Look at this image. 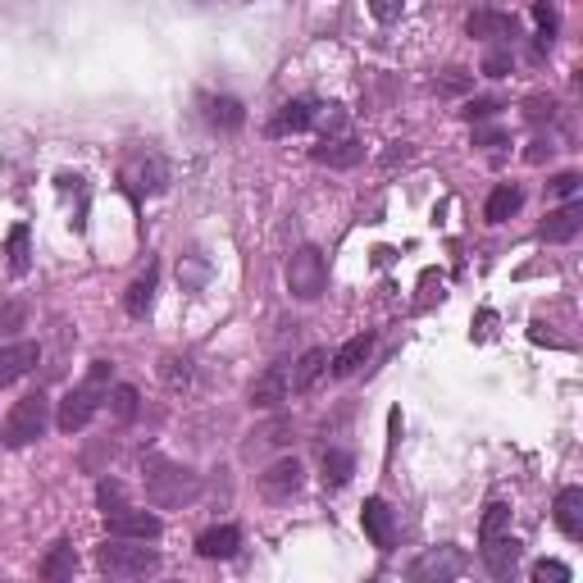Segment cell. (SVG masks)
Returning <instances> with one entry per match:
<instances>
[{
  "instance_id": "obj_42",
  "label": "cell",
  "mask_w": 583,
  "mask_h": 583,
  "mask_svg": "<svg viewBox=\"0 0 583 583\" xmlns=\"http://www.w3.org/2000/svg\"><path fill=\"white\" fill-rule=\"evenodd\" d=\"M465 114H470V119H488V114H497V100H470Z\"/></svg>"
},
{
  "instance_id": "obj_22",
  "label": "cell",
  "mask_w": 583,
  "mask_h": 583,
  "mask_svg": "<svg viewBox=\"0 0 583 583\" xmlns=\"http://www.w3.org/2000/svg\"><path fill=\"white\" fill-rule=\"evenodd\" d=\"M156 283H160V269L150 265L137 283L129 288V296H123V311H129L133 319H146L150 315V306H156Z\"/></svg>"
},
{
  "instance_id": "obj_5",
  "label": "cell",
  "mask_w": 583,
  "mask_h": 583,
  "mask_svg": "<svg viewBox=\"0 0 583 583\" xmlns=\"http://www.w3.org/2000/svg\"><path fill=\"white\" fill-rule=\"evenodd\" d=\"M288 288L301 301H319L328 292V265L319 256V246H301L288 256Z\"/></svg>"
},
{
  "instance_id": "obj_17",
  "label": "cell",
  "mask_w": 583,
  "mask_h": 583,
  "mask_svg": "<svg viewBox=\"0 0 583 583\" xmlns=\"http://www.w3.org/2000/svg\"><path fill=\"white\" fill-rule=\"evenodd\" d=\"M478 556H484V566H488L493 579H511L515 566H520V543L511 534H501V538L484 543V551H478Z\"/></svg>"
},
{
  "instance_id": "obj_18",
  "label": "cell",
  "mask_w": 583,
  "mask_h": 583,
  "mask_svg": "<svg viewBox=\"0 0 583 583\" xmlns=\"http://www.w3.org/2000/svg\"><path fill=\"white\" fill-rule=\"evenodd\" d=\"M465 28L478 41H511L515 37V19L511 14H497V10H478V14H470Z\"/></svg>"
},
{
  "instance_id": "obj_15",
  "label": "cell",
  "mask_w": 583,
  "mask_h": 583,
  "mask_svg": "<svg viewBox=\"0 0 583 583\" xmlns=\"http://www.w3.org/2000/svg\"><path fill=\"white\" fill-rule=\"evenodd\" d=\"M361 156H365V146L351 142V137H324L311 150V160L315 165H328V169H351V165H361Z\"/></svg>"
},
{
  "instance_id": "obj_19",
  "label": "cell",
  "mask_w": 583,
  "mask_h": 583,
  "mask_svg": "<svg viewBox=\"0 0 583 583\" xmlns=\"http://www.w3.org/2000/svg\"><path fill=\"white\" fill-rule=\"evenodd\" d=\"M242 547V534L233 524H219V529H206V534L196 538V551L206 556V561H228V556H238Z\"/></svg>"
},
{
  "instance_id": "obj_12",
  "label": "cell",
  "mask_w": 583,
  "mask_h": 583,
  "mask_svg": "<svg viewBox=\"0 0 583 583\" xmlns=\"http://www.w3.org/2000/svg\"><path fill=\"white\" fill-rule=\"evenodd\" d=\"M41 361V347L37 342H14V347H0V388L19 384L23 374H33Z\"/></svg>"
},
{
  "instance_id": "obj_30",
  "label": "cell",
  "mask_w": 583,
  "mask_h": 583,
  "mask_svg": "<svg viewBox=\"0 0 583 583\" xmlns=\"http://www.w3.org/2000/svg\"><path fill=\"white\" fill-rule=\"evenodd\" d=\"M96 506H100L106 515H114V511H123V506H129V493H123L119 478H100V484H96Z\"/></svg>"
},
{
  "instance_id": "obj_11",
  "label": "cell",
  "mask_w": 583,
  "mask_h": 583,
  "mask_svg": "<svg viewBox=\"0 0 583 583\" xmlns=\"http://www.w3.org/2000/svg\"><path fill=\"white\" fill-rule=\"evenodd\" d=\"M315 106H319V100H311V96H296V100H288V106H278V114L269 119V137L306 133L315 123Z\"/></svg>"
},
{
  "instance_id": "obj_25",
  "label": "cell",
  "mask_w": 583,
  "mask_h": 583,
  "mask_svg": "<svg viewBox=\"0 0 583 583\" xmlns=\"http://www.w3.org/2000/svg\"><path fill=\"white\" fill-rule=\"evenodd\" d=\"M351 474H356V456L328 447V451H324V484H328V488H347Z\"/></svg>"
},
{
  "instance_id": "obj_10",
  "label": "cell",
  "mask_w": 583,
  "mask_h": 583,
  "mask_svg": "<svg viewBox=\"0 0 583 583\" xmlns=\"http://www.w3.org/2000/svg\"><path fill=\"white\" fill-rule=\"evenodd\" d=\"M292 397V369L288 365H269L256 384H251V405L256 411H278Z\"/></svg>"
},
{
  "instance_id": "obj_39",
  "label": "cell",
  "mask_w": 583,
  "mask_h": 583,
  "mask_svg": "<svg viewBox=\"0 0 583 583\" xmlns=\"http://www.w3.org/2000/svg\"><path fill=\"white\" fill-rule=\"evenodd\" d=\"M0 328H5V333L23 328V301H5V306H0Z\"/></svg>"
},
{
  "instance_id": "obj_9",
  "label": "cell",
  "mask_w": 583,
  "mask_h": 583,
  "mask_svg": "<svg viewBox=\"0 0 583 583\" xmlns=\"http://www.w3.org/2000/svg\"><path fill=\"white\" fill-rule=\"evenodd\" d=\"M110 520V538H137V543H156L165 534V524L160 515H150V511H133V506H123V511L106 515Z\"/></svg>"
},
{
  "instance_id": "obj_37",
  "label": "cell",
  "mask_w": 583,
  "mask_h": 583,
  "mask_svg": "<svg viewBox=\"0 0 583 583\" xmlns=\"http://www.w3.org/2000/svg\"><path fill=\"white\" fill-rule=\"evenodd\" d=\"M401 10H405V0H369V14H374L378 23H397Z\"/></svg>"
},
{
  "instance_id": "obj_2",
  "label": "cell",
  "mask_w": 583,
  "mask_h": 583,
  "mask_svg": "<svg viewBox=\"0 0 583 583\" xmlns=\"http://www.w3.org/2000/svg\"><path fill=\"white\" fill-rule=\"evenodd\" d=\"M196 493H201V474H192L187 465L160 461V456H150L146 461V501L156 506V511L187 506V501H196Z\"/></svg>"
},
{
  "instance_id": "obj_14",
  "label": "cell",
  "mask_w": 583,
  "mask_h": 583,
  "mask_svg": "<svg viewBox=\"0 0 583 583\" xmlns=\"http://www.w3.org/2000/svg\"><path fill=\"white\" fill-rule=\"evenodd\" d=\"M201 114H206V123L215 133H238L246 123L242 100H233V96H206V100H201Z\"/></svg>"
},
{
  "instance_id": "obj_23",
  "label": "cell",
  "mask_w": 583,
  "mask_h": 583,
  "mask_svg": "<svg viewBox=\"0 0 583 583\" xmlns=\"http://www.w3.org/2000/svg\"><path fill=\"white\" fill-rule=\"evenodd\" d=\"M324 374H328V351L315 347V351H306V356L296 361V369H292V392H311Z\"/></svg>"
},
{
  "instance_id": "obj_24",
  "label": "cell",
  "mask_w": 583,
  "mask_h": 583,
  "mask_svg": "<svg viewBox=\"0 0 583 583\" xmlns=\"http://www.w3.org/2000/svg\"><path fill=\"white\" fill-rule=\"evenodd\" d=\"M73 570H78V551H73V543H56L50 556L41 561V579H50V583L73 579Z\"/></svg>"
},
{
  "instance_id": "obj_6",
  "label": "cell",
  "mask_w": 583,
  "mask_h": 583,
  "mask_svg": "<svg viewBox=\"0 0 583 583\" xmlns=\"http://www.w3.org/2000/svg\"><path fill=\"white\" fill-rule=\"evenodd\" d=\"M470 570V556L461 547H428L424 556L411 561V579L415 583H451Z\"/></svg>"
},
{
  "instance_id": "obj_35",
  "label": "cell",
  "mask_w": 583,
  "mask_h": 583,
  "mask_svg": "<svg viewBox=\"0 0 583 583\" xmlns=\"http://www.w3.org/2000/svg\"><path fill=\"white\" fill-rule=\"evenodd\" d=\"M534 579H538V583H570V566H561V561H538V566H534Z\"/></svg>"
},
{
  "instance_id": "obj_40",
  "label": "cell",
  "mask_w": 583,
  "mask_h": 583,
  "mask_svg": "<svg viewBox=\"0 0 583 583\" xmlns=\"http://www.w3.org/2000/svg\"><path fill=\"white\" fill-rule=\"evenodd\" d=\"M551 192L561 201H574L579 196V173H561V179H551Z\"/></svg>"
},
{
  "instance_id": "obj_31",
  "label": "cell",
  "mask_w": 583,
  "mask_h": 583,
  "mask_svg": "<svg viewBox=\"0 0 583 583\" xmlns=\"http://www.w3.org/2000/svg\"><path fill=\"white\" fill-rule=\"evenodd\" d=\"M5 256H10V274H28V228H14V233H10V246H5Z\"/></svg>"
},
{
  "instance_id": "obj_38",
  "label": "cell",
  "mask_w": 583,
  "mask_h": 583,
  "mask_svg": "<svg viewBox=\"0 0 583 583\" xmlns=\"http://www.w3.org/2000/svg\"><path fill=\"white\" fill-rule=\"evenodd\" d=\"M484 73H488V78H506V73H511V50H488Z\"/></svg>"
},
{
  "instance_id": "obj_8",
  "label": "cell",
  "mask_w": 583,
  "mask_h": 583,
  "mask_svg": "<svg viewBox=\"0 0 583 583\" xmlns=\"http://www.w3.org/2000/svg\"><path fill=\"white\" fill-rule=\"evenodd\" d=\"M301 478H306V470H301L296 456H283V461H274L265 474H260V497L265 501H292L301 493Z\"/></svg>"
},
{
  "instance_id": "obj_3",
  "label": "cell",
  "mask_w": 583,
  "mask_h": 583,
  "mask_svg": "<svg viewBox=\"0 0 583 583\" xmlns=\"http://www.w3.org/2000/svg\"><path fill=\"white\" fill-rule=\"evenodd\" d=\"M96 566L110 579H146V574L160 570V556L137 538H114V543H106L96 551Z\"/></svg>"
},
{
  "instance_id": "obj_21",
  "label": "cell",
  "mask_w": 583,
  "mask_h": 583,
  "mask_svg": "<svg viewBox=\"0 0 583 583\" xmlns=\"http://www.w3.org/2000/svg\"><path fill=\"white\" fill-rule=\"evenodd\" d=\"M369 351H374V333H356V338H351V342L338 351V356H328V365H333L338 378H351V374H356V369L369 361Z\"/></svg>"
},
{
  "instance_id": "obj_41",
  "label": "cell",
  "mask_w": 583,
  "mask_h": 583,
  "mask_svg": "<svg viewBox=\"0 0 583 583\" xmlns=\"http://www.w3.org/2000/svg\"><path fill=\"white\" fill-rule=\"evenodd\" d=\"M397 160H411V142H392V150L384 156V169H392Z\"/></svg>"
},
{
  "instance_id": "obj_1",
  "label": "cell",
  "mask_w": 583,
  "mask_h": 583,
  "mask_svg": "<svg viewBox=\"0 0 583 583\" xmlns=\"http://www.w3.org/2000/svg\"><path fill=\"white\" fill-rule=\"evenodd\" d=\"M110 378H114V365H110V361H96V365L87 369L83 384H73V388H69V397L60 401V415H56L60 434H83V428L96 420V411L106 405Z\"/></svg>"
},
{
  "instance_id": "obj_33",
  "label": "cell",
  "mask_w": 583,
  "mask_h": 583,
  "mask_svg": "<svg viewBox=\"0 0 583 583\" xmlns=\"http://www.w3.org/2000/svg\"><path fill=\"white\" fill-rule=\"evenodd\" d=\"M160 378H165V384H169L173 392H179V388H187V384H192V361L165 356V361H160Z\"/></svg>"
},
{
  "instance_id": "obj_20",
  "label": "cell",
  "mask_w": 583,
  "mask_h": 583,
  "mask_svg": "<svg viewBox=\"0 0 583 583\" xmlns=\"http://www.w3.org/2000/svg\"><path fill=\"white\" fill-rule=\"evenodd\" d=\"M579 228H583V215H579V206L570 201V206H561V210H551V215H547V223H543V242H551V246L574 242V238H579Z\"/></svg>"
},
{
  "instance_id": "obj_27",
  "label": "cell",
  "mask_w": 583,
  "mask_h": 583,
  "mask_svg": "<svg viewBox=\"0 0 583 583\" xmlns=\"http://www.w3.org/2000/svg\"><path fill=\"white\" fill-rule=\"evenodd\" d=\"M501 534H511V506H506V501H488L484 524H478V543H493Z\"/></svg>"
},
{
  "instance_id": "obj_29",
  "label": "cell",
  "mask_w": 583,
  "mask_h": 583,
  "mask_svg": "<svg viewBox=\"0 0 583 583\" xmlns=\"http://www.w3.org/2000/svg\"><path fill=\"white\" fill-rule=\"evenodd\" d=\"M206 278H210L206 256H183V265H179V283H183V292H201V288H206Z\"/></svg>"
},
{
  "instance_id": "obj_28",
  "label": "cell",
  "mask_w": 583,
  "mask_h": 583,
  "mask_svg": "<svg viewBox=\"0 0 583 583\" xmlns=\"http://www.w3.org/2000/svg\"><path fill=\"white\" fill-rule=\"evenodd\" d=\"M106 405H110V415L119 420V424H133L137 420V388H129V384H119V388H110L106 392Z\"/></svg>"
},
{
  "instance_id": "obj_16",
  "label": "cell",
  "mask_w": 583,
  "mask_h": 583,
  "mask_svg": "<svg viewBox=\"0 0 583 583\" xmlns=\"http://www.w3.org/2000/svg\"><path fill=\"white\" fill-rule=\"evenodd\" d=\"M551 515H556V529L579 543L583 538V488H561V493H556Z\"/></svg>"
},
{
  "instance_id": "obj_4",
  "label": "cell",
  "mask_w": 583,
  "mask_h": 583,
  "mask_svg": "<svg viewBox=\"0 0 583 583\" xmlns=\"http://www.w3.org/2000/svg\"><path fill=\"white\" fill-rule=\"evenodd\" d=\"M46 428H50V401H46V392L19 397L10 420H5V447H33L37 438H46Z\"/></svg>"
},
{
  "instance_id": "obj_13",
  "label": "cell",
  "mask_w": 583,
  "mask_h": 583,
  "mask_svg": "<svg viewBox=\"0 0 583 583\" xmlns=\"http://www.w3.org/2000/svg\"><path fill=\"white\" fill-rule=\"evenodd\" d=\"M361 524H365V534L378 551H388L397 543V524H392V511H388V501L384 497H369L365 501V511H361Z\"/></svg>"
},
{
  "instance_id": "obj_7",
  "label": "cell",
  "mask_w": 583,
  "mask_h": 583,
  "mask_svg": "<svg viewBox=\"0 0 583 583\" xmlns=\"http://www.w3.org/2000/svg\"><path fill=\"white\" fill-rule=\"evenodd\" d=\"M123 183H129L133 196H156L169 187V165L165 156H156V150H137V156H129V165H123Z\"/></svg>"
},
{
  "instance_id": "obj_26",
  "label": "cell",
  "mask_w": 583,
  "mask_h": 583,
  "mask_svg": "<svg viewBox=\"0 0 583 583\" xmlns=\"http://www.w3.org/2000/svg\"><path fill=\"white\" fill-rule=\"evenodd\" d=\"M520 206H524V192H520V187H497V192L488 196V206H484V219H488V223H506Z\"/></svg>"
},
{
  "instance_id": "obj_34",
  "label": "cell",
  "mask_w": 583,
  "mask_h": 583,
  "mask_svg": "<svg viewBox=\"0 0 583 583\" xmlns=\"http://www.w3.org/2000/svg\"><path fill=\"white\" fill-rule=\"evenodd\" d=\"M534 19H538V46L547 50L556 41V10L547 5V0H534Z\"/></svg>"
},
{
  "instance_id": "obj_36",
  "label": "cell",
  "mask_w": 583,
  "mask_h": 583,
  "mask_svg": "<svg viewBox=\"0 0 583 583\" xmlns=\"http://www.w3.org/2000/svg\"><path fill=\"white\" fill-rule=\"evenodd\" d=\"M524 114L534 119V123L556 119V100H551V96H529V100H524Z\"/></svg>"
},
{
  "instance_id": "obj_32",
  "label": "cell",
  "mask_w": 583,
  "mask_h": 583,
  "mask_svg": "<svg viewBox=\"0 0 583 583\" xmlns=\"http://www.w3.org/2000/svg\"><path fill=\"white\" fill-rule=\"evenodd\" d=\"M311 129H319L324 137L342 133V129H347V110H342V106H315V123H311Z\"/></svg>"
}]
</instances>
